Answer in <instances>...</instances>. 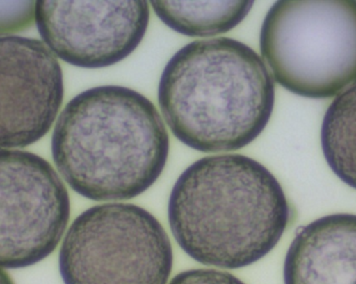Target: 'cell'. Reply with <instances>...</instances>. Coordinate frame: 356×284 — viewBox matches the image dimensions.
<instances>
[{"label": "cell", "instance_id": "30bf717a", "mask_svg": "<svg viewBox=\"0 0 356 284\" xmlns=\"http://www.w3.org/2000/svg\"><path fill=\"white\" fill-rule=\"evenodd\" d=\"M169 28L191 37L222 35L246 19L254 1H149Z\"/></svg>", "mask_w": 356, "mask_h": 284}, {"label": "cell", "instance_id": "9c48e42d", "mask_svg": "<svg viewBox=\"0 0 356 284\" xmlns=\"http://www.w3.org/2000/svg\"><path fill=\"white\" fill-rule=\"evenodd\" d=\"M284 283L356 284V215H328L298 229L284 258Z\"/></svg>", "mask_w": 356, "mask_h": 284}, {"label": "cell", "instance_id": "7c38bea8", "mask_svg": "<svg viewBox=\"0 0 356 284\" xmlns=\"http://www.w3.org/2000/svg\"><path fill=\"white\" fill-rule=\"evenodd\" d=\"M35 1H0V35L24 31L35 20Z\"/></svg>", "mask_w": 356, "mask_h": 284}, {"label": "cell", "instance_id": "5bb4252c", "mask_svg": "<svg viewBox=\"0 0 356 284\" xmlns=\"http://www.w3.org/2000/svg\"><path fill=\"white\" fill-rule=\"evenodd\" d=\"M0 284H15L10 275L3 269H0Z\"/></svg>", "mask_w": 356, "mask_h": 284}, {"label": "cell", "instance_id": "5b68a950", "mask_svg": "<svg viewBox=\"0 0 356 284\" xmlns=\"http://www.w3.org/2000/svg\"><path fill=\"white\" fill-rule=\"evenodd\" d=\"M58 267L65 284H167L172 245L160 221L145 208L99 204L69 227Z\"/></svg>", "mask_w": 356, "mask_h": 284}, {"label": "cell", "instance_id": "6da1fadb", "mask_svg": "<svg viewBox=\"0 0 356 284\" xmlns=\"http://www.w3.org/2000/svg\"><path fill=\"white\" fill-rule=\"evenodd\" d=\"M292 218L282 185L243 154L205 156L175 181L168 220L179 247L199 264L236 270L267 256Z\"/></svg>", "mask_w": 356, "mask_h": 284}, {"label": "cell", "instance_id": "8992f818", "mask_svg": "<svg viewBox=\"0 0 356 284\" xmlns=\"http://www.w3.org/2000/svg\"><path fill=\"white\" fill-rule=\"evenodd\" d=\"M70 214L68 191L47 160L0 150V269L29 268L51 256Z\"/></svg>", "mask_w": 356, "mask_h": 284}, {"label": "cell", "instance_id": "3957f363", "mask_svg": "<svg viewBox=\"0 0 356 284\" xmlns=\"http://www.w3.org/2000/svg\"><path fill=\"white\" fill-rule=\"evenodd\" d=\"M159 106L173 135L204 153L242 149L261 135L275 106L263 58L230 37L191 42L168 60Z\"/></svg>", "mask_w": 356, "mask_h": 284}, {"label": "cell", "instance_id": "52a82bcc", "mask_svg": "<svg viewBox=\"0 0 356 284\" xmlns=\"http://www.w3.org/2000/svg\"><path fill=\"white\" fill-rule=\"evenodd\" d=\"M148 1H35L38 31L54 56L83 69L129 58L145 37Z\"/></svg>", "mask_w": 356, "mask_h": 284}, {"label": "cell", "instance_id": "7a4b0ae2", "mask_svg": "<svg viewBox=\"0 0 356 284\" xmlns=\"http://www.w3.org/2000/svg\"><path fill=\"white\" fill-rule=\"evenodd\" d=\"M54 165L69 187L98 202L134 199L164 172L170 137L152 100L123 85L77 94L58 116Z\"/></svg>", "mask_w": 356, "mask_h": 284}, {"label": "cell", "instance_id": "ba28073f", "mask_svg": "<svg viewBox=\"0 0 356 284\" xmlns=\"http://www.w3.org/2000/svg\"><path fill=\"white\" fill-rule=\"evenodd\" d=\"M62 67L39 40L0 37V150L47 135L64 100Z\"/></svg>", "mask_w": 356, "mask_h": 284}, {"label": "cell", "instance_id": "4fadbf2b", "mask_svg": "<svg viewBox=\"0 0 356 284\" xmlns=\"http://www.w3.org/2000/svg\"><path fill=\"white\" fill-rule=\"evenodd\" d=\"M169 284H245L230 273L215 269H194L177 274Z\"/></svg>", "mask_w": 356, "mask_h": 284}, {"label": "cell", "instance_id": "8fae6325", "mask_svg": "<svg viewBox=\"0 0 356 284\" xmlns=\"http://www.w3.org/2000/svg\"><path fill=\"white\" fill-rule=\"evenodd\" d=\"M321 146L332 172L356 190V83L339 94L326 110Z\"/></svg>", "mask_w": 356, "mask_h": 284}, {"label": "cell", "instance_id": "277c9868", "mask_svg": "<svg viewBox=\"0 0 356 284\" xmlns=\"http://www.w3.org/2000/svg\"><path fill=\"white\" fill-rule=\"evenodd\" d=\"M259 47L274 81L291 93L338 96L356 83V1H276Z\"/></svg>", "mask_w": 356, "mask_h": 284}]
</instances>
